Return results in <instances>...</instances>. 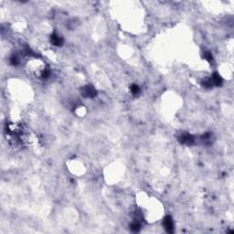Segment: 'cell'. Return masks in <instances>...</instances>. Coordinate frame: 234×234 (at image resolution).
<instances>
[{"label":"cell","mask_w":234,"mask_h":234,"mask_svg":"<svg viewBox=\"0 0 234 234\" xmlns=\"http://www.w3.org/2000/svg\"><path fill=\"white\" fill-rule=\"evenodd\" d=\"M164 228L167 230V232H173L174 230V223L173 220H172L171 217L167 216L164 219Z\"/></svg>","instance_id":"1"},{"label":"cell","mask_w":234,"mask_h":234,"mask_svg":"<svg viewBox=\"0 0 234 234\" xmlns=\"http://www.w3.org/2000/svg\"><path fill=\"white\" fill-rule=\"evenodd\" d=\"M178 140L180 141L181 144H185V145H192L194 143V138L192 135L186 134H182L181 136H179Z\"/></svg>","instance_id":"2"},{"label":"cell","mask_w":234,"mask_h":234,"mask_svg":"<svg viewBox=\"0 0 234 234\" xmlns=\"http://www.w3.org/2000/svg\"><path fill=\"white\" fill-rule=\"evenodd\" d=\"M82 94L86 97L92 98L96 95V91L93 87H92V86H86L82 91Z\"/></svg>","instance_id":"3"},{"label":"cell","mask_w":234,"mask_h":234,"mask_svg":"<svg viewBox=\"0 0 234 234\" xmlns=\"http://www.w3.org/2000/svg\"><path fill=\"white\" fill-rule=\"evenodd\" d=\"M51 43L53 44V45H55V46H60L61 44H62V42H63V40H62V39L60 38V37L58 35V34H53V35H51Z\"/></svg>","instance_id":"4"},{"label":"cell","mask_w":234,"mask_h":234,"mask_svg":"<svg viewBox=\"0 0 234 234\" xmlns=\"http://www.w3.org/2000/svg\"><path fill=\"white\" fill-rule=\"evenodd\" d=\"M213 85H216V86H219L221 85V83H222V79L220 78V76L219 74H217V73H214V74L212 75V77L211 78Z\"/></svg>","instance_id":"5"},{"label":"cell","mask_w":234,"mask_h":234,"mask_svg":"<svg viewBox=\"0 0 234 234\" xmlns=\"http://www.w3.org/2000/svg\"><path fill=\"white\" fill-rule=\"evenodd\" d=\"M131 230L134 231H138L140 230V223L139 222H134L131 225Z\"/></svg>","instance_id":"6"},{"label":"cell","mask_w":234,"mask_h":234,"mask_svg":"<svg viewBox=\"0 0 234 234\" xmlns=\"http://www.w3.org/2000/svg\"><path fill=\"white\" fill-rule=\"evenodd\" d=\"M131 91H132V92H133V93L136 94V93H138V92H139L140 89H139V87H138L137 85L134 84V85H132V87H131Z\"/></svg>","instance_id":"7"},{"label":"cell","mask_w":234,"mask_h":234,"mask_svg":"<svg viewBox=\"0 0 234 234\" xmlns=\"http://www.w3.org/2000/svg\"><path fill=\"white\" fill-rule=\"evenodd\" d=\"M204 56H205V59H206L207 60H208V61H211V60L213 59L212 55H211V53H209V52H205Z\"/></svg>","instance_id":"8"}]
</instances>
